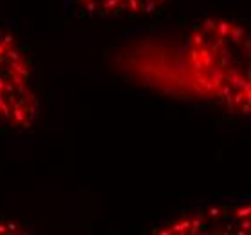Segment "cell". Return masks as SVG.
<instances>
[{
    "label": "cell",
    "mask_w": 251,
    "mask_h": 235,
    "mask_svg": "<svg viewBox=\"0 0 251 235\" xmlns=\"http://www.w3.org/2000/svg\"><path fill=\"white\" fill-rule=\"evenodd\" d=\"M188 63L197 81L235 112L250 110L248 33L229 20H204L188 40Z\"/></svg>",
    "instance_id": "6da1fadb"
},
{
    "label": "cell",
    "mask_w": 251,
    "mask_h": 235,
    "mask_svg": "<svg viewBox=\"0 0 251 235\" xmlns=\"http://www.w3.org/2000/svg\"><path fill=\"white\" fill-rule=\"evenodd\" d=\"M40 118L34 65L22 42L0 22V125L29 131Z\"/></svg>",
    "instance_id": "7a4b0ae2"
},
{
    "label": "cell",
    "mask_w": 251,
    "mask_h": 235,
    "mask_svg": "<svg viewBox=\"0 0 251 235\" xmlns=\"http://www.w3.org/2000/svg\"><path fill=\"white\" fill-rule=\"evenodd\" d=\"M154 234H250V201L219 199L186 207L157 224Z\"/></svg>",
    "instance_id": "3957f363"
},
{
    "label": "cell",
    "mask_w": 251,
    "mask_h": 235,
    "mask_svg": "<svg viewBox=\"0 0 251 235\" xmlns=\"http://www.w3.org/2000/svg\"><path fill=\"white\" fill-rule=\"evenodd\" d=\"M132 0H71V7L83 17H128Z\"/></svg>",
    "instance_id": "277c9868"
}]
</instances>
